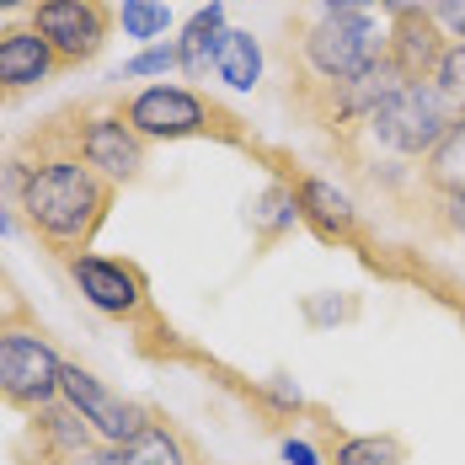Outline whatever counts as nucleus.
<instances>
[{
    "label": "nucleus",
    "instance_id": "obj_26",
    "mask_svg": "<svg viewBox=\"0 0 465 465\" xmlns=\"http://www.w3.org/2000/svg\"><path fill=\"white\" fill-rule=\"evenodd\" d=\"M380 0H305V16H353V11H374Z\"/></svg>",
    "mask_w": 465,
    "mask_h": 465
},
{
    "label": "nucleus",
    "instance_id": "obj_17",
    "mask_svg": "<svg viewBox=\"0 0 465 465\" xmlns=\"http://www.w3.org/2000/svg\"><path fill=\"white\" fill-rule=\"evenodd\" d=\"M220 33H225V5H203V11L187 16L183 38H177V70H183L187 81H203V75L214 70V44H220Z\"/></svg>",
    "mask_w": 465,
    "mask_h": 465
},
{
    "label": "nucleus",
    "instance_id": "obj_15",
    "mask_svg": "<svg viewBox=\"0 0 465 465\" xmlns=\"http://www.w3.org/2000/svg\"><path fill=\"white\" fill-rule=\"evenodd\" d=\"M412 193H428V198H465V118H455V124L444 129V140L422 155Z\"/></svg>",
    "mask_w": 465,
    "mask_h": 465
},
{
    "label": "nucleus",
    "instance_id": "obj_6",
    "mask_svg": "<svg viewBox=\"0 0 465 465\" xmlns=\"http://www.w3.org/2000/svg\"><path fill=\"white\" fill-rule=\"evenodd\" d=\"M401 86H407V81H401L385 59H374L370 70H359V75H348V81H326V86H305V92H283V96H289V107H294L300 124L322 129L326 140H342L348 129H359L374 107H380L385 96H396Z\"/></svg>",
    "mask_w": 465,
    "mask_h": 465
},
{
    "label": "nucleus",
    "instance_id": "obj_9",
    "mask_svg": "<svg viewBox=\"0 0 465 465\" xmlns=\"http://www.w3.org/2000/svg\"><path fill=\"white\" fill-rule=\"evenodd\" d=\"M59 396L92 422V433L102 439V444H129V439H140L144 428L161 418L155 407L118 396L113 385H102V380H96L92 370H81V364H64V385H59Z\"/></svg>",
    "mask_w": 465,
    "mask_h": 465
},
{
    "label": "nucleus",
    "instance_id": "obj_14",
    "mask_svg": "<svg viewBox=\"0 0 465 465\" xmlns=\"http://www.w3.org/2000/svg\"><path fill=\"white\" fill-rule=\"evenodd\" d=\"M54 75H59V59H54V48L27 27V16H22V22H5V27H0V102L33 92V86H44Z\"/></svg>",
    "mask_w": 465,
    "mask_h": 465
},
{
    "label": "nucleus",
    "instance_id": "obj_22",
    "mask_svg": "<svg viewBox=\"0 0 465 465\" xmlns=\"http://www.w3.org/2000/svg\"><path fill=\"white\" fill-rule=\"evenodd\" d=\"M118 22H124V38L155 44V38L172 27V11H166L161 0H124V5H118Z\"/></svg>",
    "mask_w": 465,
    "mask_h": 465
},
{
    "label": "nucleus",
    "instance_id": "obj_5",
    "mask_svg": "<svg viewBox=\"0 0 465 465\" xmlns=\"http://www.w3.org/2000/svg\"><path fill=\"white\" fill-rule=\"evenodd\" d=\"M59 385H64V359L44 322L33 316V322L0 326V401L33 418L48 401H59Z\"/></svg>",
    "mask_w": 465,
    "mask_h": 465
},
{
    "label": "nucleus",
    "instance_id": "obj_16",
    "mask_svg": "<svg viewBox=\"0 0 465 465\" xmlns=\"http://www.w3.org/2000/svg\"><path fill=\"white\" fill-rule=\"evenodd\" d=\"M118 455H124V465H203L198 444L172 418H155L140 439L118 444Z\"/></svg>",
    "mask_w": 465,
    "mask_h": 465
},
{
    "label": "nucleus",
    "instance_id": "obj_31",
    "mask_svg": "<svg viewBox=\"0 0 465 465\" xmlns=\"http://www.w3.org/2000/svg\"><path fill=\"white\" fill-rule=\"evenodd\" d=\"M22 5H33V0H0V11H22Z\"/></svg>",
    "mask_w": 465,
    "mask_h": 465
},
{
    "label": "nucleus",
    "instance_id": "obj_13",
    "mask_svg": "<svg viewBox=\"0 0 465 465\" xmlns=\"http://www.w3.org/2000/svg\"><path fill=\"white\" fill-rule=\"evenodd\" d=\"M294 209H300V225H311V231L331 241V246H364V220H359V209H353V198L348 193H337L331 183L322 177H294Z\"/></svg>",
    "mask_w": 465,
    "mask_h": 465
},
{
    "label": "nucleus",
    "instance_id": "obj_2",
    "mask_svg": "<svg viewBox=\"0 0 465 465\" xmlns=\"http://www.w3.org/2000/svg\"><path fill=\"white\" fill-rule=\"evenodd\" d=\"M0 183L11 193V209H16L22 231L33 235L54 262L86 257L96 231L107 225L113 203H118V187L107 177H96L81 155L48 161V166H33L22 177H0Z\"/></svg>",
    "mask_w": 465,
    "mask_h": 465
},
{
    "label": "nucleus",
    "instance_id": "obj_19",
    "mask_svg": "<svg viewBox=\"0 0 465 465\" xmlns=\"http://www.w3.org/2000/svg\"><path fill=\"white\" fill-rule=\"evenodd\" d=\"M214 75L225 86H235V92H252L262 81V48H257V38L241 33V27H225L220 44H214Z\"/></svg>",
    "mask_w": 465,
    "mask_h": 465
},
{
    "label": "nucleus",
    "instance_id": "obj_4",
    "mask_svg": "<svg viewBox=\"0 0 465 465\" xmlns=\"http://www.w3.org/2000/svg\"><path fill=\"white\" fill-rule=\"evenodd\" d=\"M124 124L140 134L144 144L155 140H225V144H241L246 129L231 107H220L214 96H203L198 86H140L118 102Z\"/></svg>",
    "mask_w": 465,
    "mask_h": 465
},
{
    "label": "nucleus",
    "instance_id": "obj_7",
    "mask_svg": "<svg viewBox=\"0 0 465 465\" xmlns=\"http://www.w3.org/2000/svg\"><path fill=\"white\" fill-rule=\"evenodd\" d=\"M27 27L54 48L59 70H81L107 48L113 27H118V5L113 0H33Z\"/></svg>",
    "mask_w": 465,
    "mask_h": 465
},
{
    "label": "nucleus",
    "instance_id": "obj_29",
    "mask_svg": "<svg viewBox=\"0 0 465 465\" xmlns=\"http://www.w3.org/2000/svg\"><path fill=\"white\" fill-rule=\"evenodd\" d=\"M439 0H380V11L396 22V16H412V11H433Z\"/></svg>",
    "mask_w": 465,
    "mask_h": 465
},
{
    "label": "nucleus",
    "instance_id": "obj_24",
    "mask_svg": "<svg viewBox=\"0 0 465 465\" xmlns=\"http://www.w3.org/2000/svg\"><path fill=\"white\" fill-rule=\"evenodd\" d=\"M166 70H177V44H144L129 64H124V75L129 81H144V75H166Z\"/></svg>",
    "mask_w": 465,
    "mask_h": 465
},
{
    "label": "nucleus",
    "instance_id": "obj_8",
    "mask_svg": "<svg viewBox=\"0 0 465 465\" xmlns=\"http://www.w3.org/2000/svg\"><path fill=\"white\" fill-rule=\"evenodd\" d=\"M70 283L81 289V300L92 305L96 316L107 322H124V326H161L155 316V300H150V279L140 273V262H124V257H75L64 262Z\"/></svg>",
    "mask_w": 465,
    "mask_h": 465
},
{
    "label": "nucleus",
    "instance_id": "obj_27",
    "mask_svg": "<svg viewBox=\"0 0 465 465\" xmlns=\"http://www.w3.org/2000/svg\"><path fill=\"white\" fill-rule=\"evenodd\" d=\"M433 16H439V27H444L455 44H465V0H439Z\"/></svg>",
    "mask_w": 465,
    "mask_h": 465
},
{
    "label": "nucleus",
    "instance_id": "obj_30",
    "mask_svg": "<svg viewBox=\"0 0 465 465\" xmlns=\"http://www.w3.org/2000/svg\"><path fill=\"white\" fill-rule=\"evenodd\" d=\"M16 225H22V220H16V214H11V209L0 203V235H11V231H16Z\"/></svg>",
    "mask_w": 465,
    "mask_h": 465
},
{
    "label": "nucleus",
    "instance_id": "obj_12",
    "mask_svg": "<svg viewBox=\"0 0 465 465\" xmlns=\"http://www.w3.org/2000/svg\"><path fill=\"white\" fill-rule=\"evenodd\" d=\"M92 444H102L92 433V422L81 418L64 396L48 401L44 412L27 418V439H22V460L27 465H70L75 455H86Z\"/></svg>",
    "mask_w": 465,
    "mask_h": 465
},
{
    "label": "nucleus",
    "instance_id": "obj_11",
    "mask_svg": "<svg viewBox=\"0 0 465 465\" xmlns=\"http://www.w3.org/2000/svg\"><path fill=\"white\" fill-rule=\"evenodd\" d=\"M450 44H455V38L439 27L433 11H412V16H396V22L385 27V64H391L407 86H422V81L439 75Z\"/></svg>",
    "mask_w": 465,
    "mask_h": 465
},
{
    "label": "nucleus",
    "instance_id": "obj_10",
    "mask_svg": "<svg viewBox=\"0 0 465 465\" xmlns=\"http://www.w3.org/2000/svg\"><path fill=\"white\" fill-rule=\"evenodd\" d=\"M81 161L92 166L96 177H107L113 187H134L144 177V161H150V144L124 124V113H92L81 118Z\"/></svg>",
    "mask_w": 465,
    "mask_h": 465
},
{
    "label": "nucleus",
    "instance_id": "obj_23",
    "mask_svg": "<svg viewBox=\"0 0 465 465\" xmlns=\"http://www.w3.org/2000/svg\"><path fill=\"white\" fill-rule=\"evenodd\" d=\"M433 86H439V96L450 102V113L465 118V44H450L444 64H439V75H433Z\"/></svg>",
    "mask_w": 465,
    "mask_h": 465
},
{
    "label": "nucleus",
    "instance_id": "obj_28",
    "mask_svg": "<svg viewBox=\"0 0 465 465\" xmlns=\"http://www.w3.org/2000/svg\"><path fill=\"white\" fill-rule=\"evenodd\" d=\"M279 450H283V460H289V465H322L316 444H305V439H283Z\"/></svg>",
    "mask_w": 465,
    "mask_h": 465
},
{
    "label": "nucleus",
    "instance_id": "obj_1",
    "mask_svg": "<svg viewBox=\"0 0 465 465\" xmlns=\"http://www.w3.org/2000/svg\"><path fill=\"white\" fill-rule=\"evenodd\" d=\"M450 124H455L450 102L439 96L433 81H422V86H401L396 96H385L359 129L331 140V150L348 166V177L370 183L385 198H401L407 187L418 183L422 155L444 140Z\"/></svg>",
    "mask_w": 465,
    "mask_h": 465
},
{
    "label": "nucleus",
    "instance_id": "obj_25",
    "mask_svg": "<svg viewBox=\"0 0 465 465\" xmlns=\"http://www.w3.org/2000/svg\"><path fill=\"white\" fill-rule=\"evenodd\" d=\"M16 322H33V305H27V294L11 283V273L0 268V326H16Z\"/></svg>",
    "mask_w": 465,
    "mask_h": 465
},
{
    "label": "nucleus",
    "instance_id": "obj_20",
    "mask_svg": "<svg viewBox=\"0 0 465 465\" xmlns=\"http://www.w3.org/2000/svg\"><path fill=\"white\" fill-rule=\"evenodd\" d=\"M326 465H407V444L396 433H337L326 439Z\"/></svg>",
    "mask_w": 465,
    "mask_h": 465
},
{
    "label": "nucleus",
    "instance_id": "obj_32",
    "mask_svg": "<svg viewBox=\"0 0 465 465\" xmlns=\"http://www.w3.org/2000/svg\"><path fill=\"white\" fill-rule=\"evenodd\" d=\"M460 316H465V305H460Z\"/></svg>",
    "mask_w": 465,
    "mask_h": 465
},
{
    "label": "nucleus",
    "instance_id": "obj_3",
    "mask_svg": "<svg viewBox=\"0 0 465 465\" xmlns=\"http://www.w3.org/2000/svg\"><path fill=\"white\" fill-rule=\"evenodd\" d=\"M385 27L374 11L353 16H294L289 38H283V64H289V92L326 86V81H348L359 70H370L374 59H385Z\"/></svg>",
    "mask_w": 465,
    "mask_h": 465
},
{
    "label": "nucleus",
    "instance_id": "obj_21",
    "mask_svg": "<svg viewBox=\"0 0 465 465\" xmlns=\"http://www.w3.org/2000/svg\"><path fill=\"white\" fill-rule=\"evenodd\" d=\"M433 241H465V198H428V193H401L396 198Z\"/></svg>",
    "mask_w": 465,
    "mask_h": 465
},
{
    "label": "nucleus",
    "instance_id": "obj_18",
    "mask_svg": "<svg viewBox=\"0 0 465 465\" xmlns=\"http://www.w3.org/2000/svg\"><path fill=\"white\" fill-rule=\"evenodd\" d=\"M246 220H252V241H257V246H279L283 235L300 225V209H294V187H289V183H268L262 193H257V198H252Z\"/></svg>",
    "mask_w": 465,
    "mask_h": 465
}]
</instances>
